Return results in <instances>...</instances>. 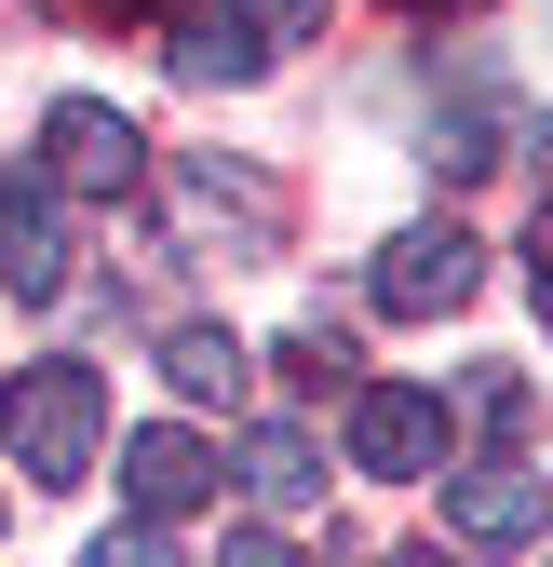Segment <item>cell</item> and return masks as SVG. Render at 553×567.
Here are the masks:
<instances>
[{
  "label": "cell",
  "mask_w": 553,
  "mask_h": 567,
  "mask_svg": "<svg viewBox=\"0 0 553 567\" xmlns=\"http://www.w3.org/2000/svg\"><path fill=\"white\" fill-rule=\"evenodd\" d=\"M446 392H419V379H378V392H352V473H392V486H419V473H446Z\"/></svg>",
  "instance_id": "3957f363"
},
{
  "label": "cell",
  "mask_w": 553,
  "mask_h": 567,
  "mask_svg": "<svg viewBox=\"0 0 553 567\" xmlns=\"http://www.w3.org/2000/svg\"><path fill=\"white\" fill-rule=\"evenodd\" d=\"M526 150H540V176H553V109H540V122H526Z\"/></svg>",
  "instance_id": "ac0fdd59"
},
{
  "label": "cell",
  "mask_w": 553,
  "mask_h": 567,
  "mask_svg": "<svg viewBox=\"0 0 553 567\" xmlns=\"http://www.w3.org/2000/svg\"><path fill=\"white\" fill-rule=\"evenodd\" d=\"M446 514H459V540H540V486H526L513 460H487V473L446 486Z\"/></svg>",
  "instance_id": "9c48e42d"
},
{
  "label": "cell",
  "mask_w": 553,
  "mask_h": 567,
  "mask_svg": "<svg viewBox=\"0 0 553 567\" xmlns=\"http://www.w3.org/2000/svg\"><path fill=\"white\" fill-rule=\"evenodd\" d=\"M41 176H54V189H135V176H149V135H135L108 95H67V109L41 122Z\"/></svg>",
  "instance_id": "277c9868"
},
{
  "label": "cell",
  "mask_w": 553,
  "mask_h": 567,
  "mask_svg": "<svg viewBox=\"0 0 553 567\" xmlns=\"http://www.w3.org/2000/svg\"><path fill=\"white\" fill-rule=\"evenodd\" d=\"M378 567H446V554H378Z\"/></svg>",
  "instance_id": "44dd1931"
},
{
  "label": "cell",
  "mask_w": 553,
  "mask_h": 567,
  "mask_svg": "<svg viewBox=\"0 0 553 567\" xmlns=\"http://www.w3.org/2000/svg\"><path fill=\"white\" fill-rule=\"evenodd\" d=\"M163 54H176V82H202V95H243L257 68H270V41H257V14H243V0H189Z\"/></svg>",
  "instance_id": "52a82bcc"
},
{
  "label": "cell",
  "mask_w": 553,
  "mask_h": 567,
  "mask_svg": "<svg viewBox=\"0 0 553 567\" xmlns=\"http://www.w3.org/2000/svg\"><path fill=\"white\" fill-rule=\"evenodd\" d=\"M405 14H487V0H405Z\"/></svg>",
  "instance_id": "d6986e66"
},
{
  "label": "cell",
  "mask_w": 553,
  "mask_h": 567,
  "mask_svg": "<svg viewBox=\"0 0 553 567\" xmlns=\"http://www.w3.org/2000/svg\"><path fill=\"white\" fill-rule=\"evenodd\" d=\"M432 163H446V176H487L500 150H487V122H472V109H446V122H432Z\"/></svg>",
  "instance_id": "7c38bea8"
},
{
  "label": "cell",
  "mask_w": 553,
  "mask_h": 567,
  "mask_svg": "<svg viewBox=\"0 0 553 567\" xmlns=\"http://www.w3.org/2000/svg\"><path fill=\"white\" fill-rule=\"evenodd\" d=\"M108 446V379L95 365H14L0 379V460L28 486H82Z\"/></svg>",
  "instance_id": "6da1fadb"
},
{
  "label": "cell",
  "mask_w": 553,
  "mask_h": 567,
  "mask_svg": "<svg viewBox=\"0 0 553 567\" xmlns=\"http://www.w3.org/2000/svg\"><path fill=\"white\" fill-rule=\"evenodd\" d=\"M176 217L202 230V244H230V257H270L284 244V203H270V176H243V163H176Z\"/></svg>",
  "instance_id": "5b68a950"
},
{
  "label": "cell",
  "mask_w": 553,
  "mask_h": 567,
  "mask_svg": "<svg viewBox=\"0 0 553 567\" xmlns=\"http://www.w3.org/2000/svg\"><path fill=\"white\" fill-rule=\"evenodd\" d=\"M95 567H176V554H163L149 527H108V540H95Z\"/></svg>",
  "instance_id": "9a60e30c"
},
{
  "label": "cell",
  "mask_w": 553,
  "mask_h": 567,
  "mask_svg": "<svg viewBox=\"0 0 553 567\" xmlns=\"http://www.w3.org/2000/svg\"><path fill=\"white\" fill-rule=\"evenodd\" d=\"M472 284H487V270H472V230H459V217H419V230H392V244H378L365 298H378L392 324H432V311L472 298Z\"/></svg>",
  "instance_id": "7a4b0ae2"
},
{
  "label": "cell",
  "mask_w": 553,
  "mask_h": 567,
  "mask_svg": "<svg viewBox=\"0 0 553 567\" xmlns=\"http://www.w3.org/2000/svg\"><path fill=\"white\" fill-rule=\"evenodd\" d=\"M163 379H176L189 405H243V338H230V324H176V338H163Z\"/></svg>",
  "instance_id": "8fae6325"
},
{
  "label": "cell",
  "mask_w": 553,
  "mask_h": 567,
  "mask_svg": "<svg viewBox=\"0 0 553 567\" xmlns=\"http://www.w3.org/2000/svg\"><path fill=\"white\" fill-rule=\"evenodd\" d=\"M243 486H257L270 514H311V501H324V460H311V433L257 419V433H243Z\"/></svg>",
  "instance_id": "30bf717a"
},
{
  "label": "cell",
  "mask_w": 553,
  "mask_h": 567,
  "mask_svg": "<svg viewBox=\"0 0 553 567\" xmlns=\"http://www.w3.org/2000/svg\"><path fill=\"white\" fill-rule=\"evenodd\" d=\"M472 419H500V433H513V419H526V379H513V365H487V379H472Z\"/></svg>",
  "instance_id": "5bb4252c"
},
{
  "label": "cell",
  "mask_w": 553,
  "mask_h": 567,
  "mask_svg": "<svg viewBox=\"0 0 553 567\" xmlns=\"http://www.w3.org/2000/svg\"><path fill=\"white\" fill-rule=\"evenodd\" d=\"M217 567H298V554L270 540V527H243V540H217Z\"/></svg>",
  "instance_id": "2e32d148"
},
{
  "label": "cell",
  "mask_w": 553,
  "mask_h": 567,
  "mask_svg": "<svg viewBox=\"0 0 553 567\" xmlns=\"http://www.w3.org/2000/svg\"><path fill=\"white\" fill-rule=\"evenodd\" d=\"M108 14H122V28H149V14H163V0H108Z\"/></svg>",
  "instance_id": "ffe728a7"
},
{
  "label": "cell",
  "mask_w": 553,
  "mask_h": 567,
  "mask_svg": "<svg viewBox=\"0 0 553 567\" xmlns=\"http://www.w3.org/2000/svg\"><path fill=\"white\" fill-rule=\"evenodd\" d=\"M526 298H540V324H553V217L526 230Z\"/></svg>",
  "instance_id": "e0dca14e"
},
{
  "label": "cell",
  "mask_w": 553,
  "mask_h": 567,
  "mask_svg": "<svg viewBox=\"0 0 553 567\" xmlns=\"http://www.w3.org/2000/svg\"><path fill=\"white\" fill-rule=\"evenodd\" d=\"M202 486H217L202 433H176V419H149V433H122V501H135V514H189Z\"/></svg>",
  "instance_id": "ba28073f"
},
{
  "label": "cell",
  "mask_w": 553,
  "mask_h": 567,
  "mask_svg": "<svg viewBox=\"0 0 553 567\" xmlns=\"http://www.w3.org/2000/svg\"><path fill=\"white\" fill-rule=\"evenodd\" d=\"M0 284H14L28 311L67 298V217H54V189H41V176H0Z\"/></svg>",
  "instance_id": "8992f818"
},
{
  "label": "cell",
  "mask_w": 553,
  "mask_h": 567,
  "mask_svg": "<svg viewBox=\"0 0 553 567\" xmlns=\"http://www.w3.org/2000/svg\"><path fill=\"white\" fill-rule=\"evenodd\" d=\"M243 14H257V41H311V28H324V0H243Z\"/></svg>",
  "instance_id": "4fadbf2b"
}]
</instances>
